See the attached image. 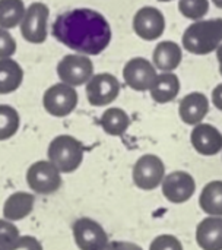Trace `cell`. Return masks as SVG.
<instances>
[{
  "label": "cell",
  "instance_id": "obj_1",
  "mask_svg": "<svg viewBox=\"0 0 222 250\" xmlns=\"http://www.w3.org/2000/svg\"><path fill=\"white\" fill-rule=\"evenodd\" d=\"M53 35L79 54L97 56L108 47L111 28L100 12L83 7L59 15L53 23Z\"/></svg>",
  "mask_w": 222,
  "mask_h": 250
},
{
  "label": "cell",
  "instance_id": "obj_2",
  "mask_svg": "<svg viewBox=\"0 0 222 250\" xmlns=\"http://www.w3.org/2000/svg\"><path fill=\"white\" fill-rule=\"evenodd\" d=\"M183 48L195 56H206L217 51L222 44V18L192 22L183 37Z\"/></svg>",
  "mask_w": 222,
  "mask_h": 250
},
{
  "label": "cell",
  "instance_id": "obj_3",
  "mask_svg": "<svg viewBox=\"0 0 222 250\" xmlns=\"http://www.w3.org/2000/svg\"><path fill=\"white\" fill-rule=\"evenodd\" d=\"M85 155V148L81 141L70 135H59L56 136L47 149L48 161L56 166V168L61 174H70L76 171Z\"/></svg>",
  "mask_w": 222,
  "mask_h": 250
},
{
  "label": "cell",
  "instance_id": "obj_4",
  "mask_svg": "<svg viewBox=\"0 0 222 250\" xmlns=\"http://www.w3.org/2000/svg\"><path fill=\"white\" fill-rule=\"evenodd\" d=\"M133 183L141 190H154L165 179V164L155 154H145L133 166Z\"/></svg>",
  "mask_w": 222,
  "mask_h": 250
},
{
  "label": "cell",
  "instance_id": "obj_5",
  "mask_svg": "<svg viewBox=\"0 0 222 250\" xmlns=\"http://www.w3.org/2000/svg\"><path fill=\"white\" fill-rule=\"evenodd\" d=\"M26 183L38 195H53L61 188V173L48 160H40L29 166Z\"/></svg>",
  "mask_w": 222,
  "mask_h": 250
},
{
  "label": "cell",
  "instance_id": "obj_6",
  "mask_svg": "<svg viewBox=\"0 0 222 250\" xmlns=\"http://www.w3.org/2000/svg\"><path fill=\"white\" fill-rule=\"evenodd\" d=\"M57 75L63 83L73 88L86 85L94 76V63L85 54H67L59 62Z\"/></svg>",
  "mask_w": 222,
  "mask_h": 250
},
{
  "label": "cell",
  "instance_id": "obj_7",
  "mask_svg": "<svg viewBox=\"0 0 222 250\" xmlns=\"http://www.w3.org/2000/svg\"><path fill=\"white\" fill-rule=\"evenodd\" d=\"M78 92L73 86L59 82L51 85L42 95L44 110L53 117H66L78 105Z\"/></svg>",
  "mask_w": 222,
  "mask_h": 250
},
{
  "label": "cell",
  "instance_id": "obj_8",
  "mask_svg": "<svg viewBox=\"0 0 222 250\" xmlns=\"http://www.w3.org/2000/svg\"><path fill=\"white\" fill-rule=\"evenodd\" d=\"M72 231L79 250H105L110 242L104 227L88 217L78 218L72 227Z\"/></svg>",
  "mask_w": 222,
  "mask_h": 250
},
{
  "label": "cell",
  "instance_id": "obj_9",
  "mask_svg": "<svg viewBox=\"0 0 222 250\" xmlns=\"http://www.w3.org/2000/svg\"><path fill=\"white\" fill-rule=\"evenodd\" d=\"M157 76L158 70L154 63L143 57H133L123 67V79L133 91H149Z\"/></svg>",
  "mask_w": 222,
  "mask_h": 250
},
{
  "label": "cell",
  "instance_id": "obj_10",
  "mask_svg": "<svg viewBox=\"0 0 222 250\" xmlns=\"http://www.w3.org/2000/svg\"><path fill=\"white\" fill-rule=\"evenodd\" d=\"M88 103L94 107H104L111 104L120 94V82L111 73L94 75L85 88Z\"/></svg>",
  "mask_w": 222,
  "mask_h": 250
},
{
  "label": "cell",
  "instance_id": "obj_11",
  "mask_svg": "<svg viewBox=\"0 0 222 250\" xmlns=\"http://www.w3.org/2000/svg\"><path fill=\"white\" fill-rule=\"evenodd\" d=\"M48 7L44 3H32L20 22V34L31 44H42L47 40Z\"/></svg>",
  "mask_w": 222,
  "mask_h": 250
},
{
  "label": "cell",
  "instance_id": "obj_12",
  "mask_svg": "<svg viewBox=\"0 0 222 250\" xmlns=\"http://www.w3.org/2000/svg\"><path fill=\"white\" fill-rule=\"evenodd\" d=\"M133 31L145 41L158 40L165 31V16L154 6L141 7L133 16Z\"/></svg>",
  "mask_w": 222,
  "mask_h": 250
},
{
  "label": "cell",
  "instance_id": "obj_13",
  "mask_svg": "<svg viewBox=\"0 0 222 250\" xmlns=\"http://www.w3.org/2000/svg\"><path fill=\"white\" fill-rule=\"evenodd\" d=\"M161 190L168 202L180 205L193 198L196 192V182L192 174L179 170L165 176L161 185Z\"/></svg>",
  "mask_w": 222,
  "mask_h": 250
},
{
  "label": "cell",
  "instance_id": "obj_14",
  "mask_svg": "<svg viewBox=\"0 0 222 250\" xmlns=\"http://www.w3.org/2000/svg\"><path fill=\"white\" fill-rule=\"evenodd\" d=\"M195 151L203 157H212L222 151V133L209 123H199L190 133Z\"/></svg>",
  "mask_w": 222,
  "mask_h": 250
},
{
  "label": "cell",
  "instance_id": "obj_15",
  "mask_svg": "<svg viewBox=\"0 0 222 250\" xmlns=\"http://www.w3.org/2000/svg\"><path fill=\"white\" fill-rule=\"evenodd\" d=\"M209 113V98L203 92H190L184 95L179 104V116L183 123L196 126L205 120Z\"/></svg>",
  "mask_w": 222,
  "mask_h": 250
},
{
  "label": "cell",
  "instance_id": "obj_16",
  "mask_svg": "<svg viewBox=\"0 0 222 250\" xmlns=\"http://www.w3.org/2000/svg\"><path fill=\"white\" fill-rule=\"evenodd\" d=\"M183 60V50L174 41H161L155 45L152 53V63L161 73L174 72Z\"/></svg>",
  "mask_w": 222,
  "mask_h": 250
},
{
  "label": "cell",
  "instance_id": "obj_17",
  "mask_svg": "<svg viewBox=\"0 0 222 250\" xmlns=\"http://www.w3.org/2000/svg\"><path fill=\"white\" fill-rule=\"evenodd\" d=\"M196 243L202 250H222V217H206L198 224Z\"/></svg>",
  "mask_w": 222,
  "mask_h": 250
},
{
  "label": "cell",
  "instance_id": "obj_18",
  "mask_svg": "<svg viewBox=\"0 0 222 250\" xmlns=\"http://www.w3.org/2000/svg\"><path fill=\"white\" fill-rule=\"evenodd\" d=\"M34 205L35 196L32 193L15 192L10 196H7V199L3 204V217L4 220L12 223L20 221L31 215V212L34 211Z\"/></svg>",
  "mask_w": 222,
  "mask_h": 250
},
{
  "label": "cell",
  "instance_id": "obj_19",
  "mask_svg": "<svg viewBox=\"0 0 222 250\" xmlns=\"http://www.w3.org/2000/svg\"><path fill=\"white\" fill-rule=\"evenodd\" d=\"M180 79L174 72L158 73L154 85L149 89L151 98L158 104H168L176 100L180 92Z\"/></svg>",
  "mask_w": 222,
  "mask_h": 250
},
{
  "label": "cell",
  "instance_id": "obj_20",
  "mask_svg": "<svg viewBox=\"0 0 222 250\" xmlns=\"http://www.w3.org/2000/svg\"><path fill=\"white\" fill-rule=\"evenodd\" d=\"M199 207L208 217H222V180L205 185L199 196Z\"/></svg>",
  "mask_w": 222,
  "mask_h": 250
},
{
  "label": "cell",
  "instance_id": "obj_21",
  "mask_svg": "<svg viewBox=\"0 0 222 250\" xmlns=\"http://www.w3.org/2000/svg\"><path fill=\"white\" fill-rule=\"evenodd\" d=\"M23 81V70L13 59H0V94L15 92Z\"/></svg>",
  "mask_w": 222,
  "mask_h": 250
},
{
  "label": "cell",
  "instance_id": "obj_22",
  "mask_svg": "<svg viewBox=\"0 0 222 250\" xmlns=\"http://www.w3.org/2000/svg\"><path fill=\"white\" fill-rule=\"evenodd\" d=\"M100 125L107 135L121 136L130 126V117L123 108L111 107L102 113L100 119Z\"/></svg>",
  "mask_w": 222,
  "mask_h": 250
},
{
  "label": "cell",
  "instance_id": "obj_23",
  "mask_svg": "<svg viewBox=\"0 0 222 250\" xmlns=\"http://www.w3.org/2000/svg\"><path fill=\"white\" fill-rule=\"evenodd\" d=\"M25 12L22 0H0V28L10 29L20 25Z\"/></svg>",
  "mask_w": 222,
  "mask_h": 250
},
{
  "label": "cell",
  "instance_id": "obj_24",
  "mask_svg": "<svg viewBox=\"0 0 222 250\" xmlns=\"http://www.w3.org/2000/svg\"><path fill=\"white\" fill-rule=\"evenodd\" d=\"M20 117L19 113L12 107L1 104L0 105V141H7L16 135L19 130Z\"/></svg>",
  "mask_w": 222,
  "mask_h": 250
},
{
  "label": "cell",
  "instance_id": "obj_25",
  "mask_svg": "<svg viewBox=\"0 0 222 250\" xmlns=\"http://www.w3.org/2000/svg\"><path fill=\"white\" fill-rule=\"evenodd\" d=\"M209 0H179L180 13L190 21H201L209 12Z\"/></svg>",
  "mask_w": 222,
  "mask_h": 250
},
{
  "label": "cell",
  "instance_id": "obj_26",
  "mask_svg": "<svg viewBox=\"0 0 222 250\" xmlns=\"http://www.w3.org/2000/svg\"><path fill=\"white\" fill-rule=\"evenodd\" d=\"M149 250H184L182 242L173 236V234H161L157 236L151 245H149Z\"/></svg>",
  "mask_w": 222,
  "mask_h": 250
},
{
  "label": "cell",
  "instance_id": "obj_27",
  "mask_svg": "<svg viewBox=\"0 0 222 250\" xmlns=\"http://www.w3.org/2000/svg\"><path fill=\"white\" fill-rule=\"evenodd\" d=\"M19 237H20L19 230L12 221L0 220V248H4V246L13 243Z\"/></svg>",
  "mask_w": 222,
  "mask_h": 250
},
{
  "label": "cell",
  "instance_id": "obj_28",
  "mask_svg": "<svg viewBox=\"0 0 222 250\" xmlns=\"http://www.w3.org/2000/svg\"><path fill=\"white\" fill-rule=\"evenodd\" d=\"M0 250H44L42 245L34 236H20L13 243L0 248Z\"/></svg>",
  "mask_w": 222,
  "mask_h": 250
},
{
  "label": "cell",
  "instance_id": "obj_29",
  "mask_svg": "<svg viewBox=\"0 0 222 250\" xmlns=\"http://www.w3.org/2000/svg\"><path fill=\"white\" fill-rule=\"evenodd\" d=\"M16 51V41L7 29L0 28V59H10Z\"/></svg>",
  "mask_w": 222,
  "mask_h": 250
},
{
  "label": "cell",
  "instance_id": "obj_30",
  "mask_svg": "<svg viewBox=\"0 0 222 250\" xmlns=\"http://www.w3.org/2000/svg\"><path fill=\"white\" fill-rule=\"evenodd\" d=\"M105 250H143L139 245L132 243V242H121V240H116V242H108Z\"/></svg>",
  "mask_w": 222,
  "mask_h": 250
},
{
  "label": "cell",
  "instance_id": "obj_31",
  "mask_svg": "<svg viewBox=\"0 0 222 250\" xmlns=\"http://www.w3.org/2000/svg\"><path fill=\"white\" fill-rule=\"evenodd\" d=\"M211 100H212V104L222 111V82L221 83H218L215 88H214V91H212V95H211Z\"/></svg>",
  "mask_w": 222,
  "mask_h": 250
},
{
  "label": "cell",
  "instance_id": "obj_32",
  "mask_svg": "<svg viewBox=\"0 0 222 250\" xmlns=\"http://www.w3.org/2000/svg\"><path fill=\"white\" fill-rule=\"evenodd\" d=\"M217 60H218V64H220V73L222 76V44L218 47L217 50Z\"/></svg>",
  "mask_w": 222,
  "mask_h": 250
},
{
  "label": "cell",
  "instance_id": "obj_33",
  "mask_svg": "<svg viewBox=\"0 0 222 250\" xmlns=\"http://www.w3.org/2000/svg\"><path fill=\"white\" fill-rule=\"evenodd\" d=\"M212 3H214L218 9H222V0H212Z\"/></svg>",
  "mask_w": 222,
  "mask_h": 250
},
{
  "label": "cell",
  "instance_id": "obj_34",
  "mask_svg": "<svg viewBox=\"0 0 222 250\" xmlns=\"http://www.w3.org/2000/svg\"><path fill=\"white\" fill-rule=\"evenodd\" d=\"M158 1H162V3H168V1H173V0H158Z\"/></svg>",
  "mask_w": 222,
  "mask_h": 250
}]
</instances>
